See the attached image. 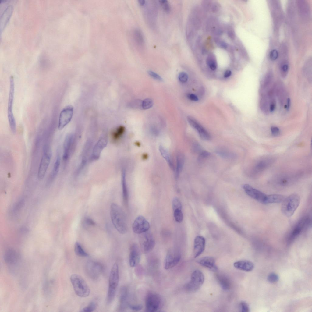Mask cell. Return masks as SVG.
I'll use <instances>...</instances> for the list:
<instances>
[{
  "instance_id": "obj_1",
  "label": "cell",
  "mask_w": 312,
  "mask_h": 312,
  "mask_svg": "<svg viewBox=\"0 0 312 312\" xmlns=\"http://www.w3.org/2000/svg\"><path fill=\"white\" fill-rule=\"evenodd\" d=\"M112 221L117 230L122 234L127 231V220L125 213L121 208L115 203H112L110 208Z\"/></svg>"
},
{
  "instance_id": "obj_2",
  "label": "cell",
  "mask_w": 312,
  "mask_h": 312,
  "mask_svg": "<svg viewBox=\"0 0 312 312\" xmlns=\"http://www.w3.org/2000/svg\"><path fill=\"white\" fill-rule=\"evenodd\" d=\"M70 280L77 296L81 297H86L89 295L90 289L81 276L77 274H73L70 277Z\"/></svg>"
},
{
  "instance_id": "obj_3",
  "label": "cell",
  "mask_w": 312,
  "mask_h": 312,
  "mask_svg": "<svg viewBox=\"0 0 312 312\" xmlns=\"http://www.w3.org/2000/svg\"><path fill=\"white\" fill-rule=\"evenodd\" d=\"M300 202V197L297 194H292L286 197L282 202V213L287 217L291 216L298 208Z\"/></svg>"
},
{
  "instance_id": "obj_4",
  "label": "cell",
  "mask_w": 312,
  "mask_h": 312,
  "mask_svg": "<svg viewBox=\"0 0 312 312\" xmlns=\"http://www.w3.org/2000/svg\"><path fill=\"white\" fill-rule=\"evenodd\" d=\"M119 280V267L117 264L116 263L112 267L109 277L107 296V302L108 303H111L114 300Z\"/></svg>"
},
{
  "instance_id": "obj_5",
  "label": "cell",
  "mask_w": 312,
  "mask_h": 312,
  "mask_svg": "<svg viewBox=\"0 0 312 312\" xmlns=\"http://www.w3.org/2000/svg\"><path fill=\"white\" fill-rule=\"evenodd\" d=\"M14 95V80L13 76H12L10 79V89L8 105V116L11 129L12 133L15 134L16 131V124L13 112Z\"/></svg>"
},
{
  "instance_id": "obj_6",
  "label": "cell",
  "mask_w": 312,
  "mask_h": 312,
  "mask_svg": "<svg viewBox=\"0 0 312 312\" xmlns=\"http://www.w3.org/2000/svg\"><path fill=\"white\" fill-rule=\"evenodd\" d=\"M51 148L48 145L45 146L38 171L37 177L39 180L43 179L46 174L51 161Z\"/></svg>"
},
{
  "instance_id": "obj_7",
  "label": "cell",
  "mask_w": 312,
  "mask_h": 312,
  "mask_svg": "<svg viewBox=\"0 0 312 312\" xmlns=\"http://www.w3.org/2000/svg\"><path fill=\"white\" fill-rule=\"evenodd\" d=\"M204 280V276L202 271L195 270L192 273L190 281L186 285L185 288L189 291L195 292L200 288Z\"/></svg>"
},
{
  "instance_id": "obj_8",
  "label": "cell",
  "mask_w": 312,
  "mask_h": 312,
  "mask_svg": "<svg viewBox=\"0 0 312 312\" xmlns=\"http://www.w3.org/2000/svg\"><path fill=\"white\" fill-rule=\"evenodd\" d=\"M161 304V299L158 294L151 292L147 293L145 299L146 311H157L160 308Z\"/></svg>"
},
{
  "instance_id": "obj_9",
  "label": "cell",
  "mask_w": 312,
  "mask_h": 312,
  "mask_svg": "<svg viewBox=\"0 0 312 312\" xmlns=\"http://www.w3.org/2000/svg\"><path fill=\"white\" fill-rule=\"evenodd\" d=\"M139 243L140 248L144 253H148L154 248L155 240L152 234L148 231L141 234Z\"/></svg>"
},
{
  "instance_id": "obj_10",
  "label": "cell",
  "mask_w": 312,
  "mask_h": 312,
  "mask_svg": "<svg viewBox=\"0 0 312 312\" xmlns=\"http://www.w3.org/2000/svg\"><path fill=\"white\" fill-rule=\"evenodd\" d=\"M6 2V1H2L1 3L0 7H2V13H0V35L9 22L13 10V6L8 5V2Z\"/></svg>"
},
{
  "instance_id": "obj_11",
  "label": "cell",
  "mask_w": 312,
  "mask_h": 312,
  "mask_svg": "<svg viewBox=\"0 0 312 312\" xmlns=\"http://www.w3.org/2000/svg\"><path fill=\"white\" fill-rule=\"evenodd\" d=\"M181 255L180 253L175 249H171L167 253L164 261V268L168 270L171 268L180 261Z\"/></svg>"
},
{
  "instance_id": "obj_12",
  "label": "cell",
  "mask_w": 312,
  "mask_h": 312,
  "mask_svg": "<svg viewBox=\"0 0 312 312\" xmlns=\"http://www.w3.org/2000/svg\"><path fill=\"white\" fill-rule=\"evenodd\" d=\"M103 270L102 265L99 262L90 260L86 265V272L90 277L93 279L98 278Z\"/></svg>"
},
{
  "instance_id": "obj_13",
  "label": "cell",
  "mask_w": 312,
  "mask_h": 312,
  "mask_svg": "<svg viewBox=\"0 0 312 312\" xmlns=\"http://www.w3.org/2000/svg\"><path fill=\"white\" fill-rule=\"evenodd\" d=\"M73 108L70 105L65 107L61 111L59 116L58 128L62 130L70 121L73 114Z\"/></svg>"
},
{
  "instance_id": "obj_14",
  "label": "cell",
  "mask_w": 312,
  "mask_h": 312,
  "mask_svg": "<svg viewBox=\"0 0 312 312\" xmlns=\"http://www.w3.org/2000/svg\"><path fill=\"white\" fill-rule=\"evenodd\" d=\"M150 228L149 222L142 215L137 217L132 225L133 232L138 234H141L148 231Z\"/></svg>"
},
{
  "instance_id": "obj_15",
  "label": "cell",
  "mask_w": 312,
  "mask_h": 312,
  "mask_svg": "<svg viewBox=\"0 0 312 312\" xmlns=\"http://www.w3.org/2000/svg\"><path fill=\"white\" fill-rule=\"evenodd\" d=\"M274 161V158L271 157H266L258 159L253 165L252 174L255 176L261 173L270 166Z\"/></svg>"
},
{
  "instance_id": "obj_16",
  "label": "cell",
  "mask_w": 312,
  "mask_h": 312,
  "mask_svg": "<svg viewBox=\"0 0 312 312\" xmlns=\"http://www.w3.org/2000/svg\"><path fill=\"white\" fill-rule=\"evenodd\" d=\"M242 187L248 196L258 202L264 204L266 196V194L248 184L243 185Z\"/></svg>"
},
{
  "instance_id": "obj_17",
  "label": "cell",
  "mask_w": 312,
  "mask_h": 312,
  "mask_svg": "<svg viewBox=\"0 0 312 312\" xmlns=\"http://www.w3.org/2000/svg\"><path fill=\"white\" fill-rule=\"evenodd\" d=\"M187 120L191 126L197 130L202 140H208L210 139V134L196 120L190 116L187 117Z\"/></svg>"
},
{
  "instance_id": "obj_18",
  "label": "cell",
  "mask_w": 312,
  "mask_h": 312,
  "mask_svg": "<svg viewBox=\"0 0 312 312\" xmlns=\"http://www.w3.org/2000/svg\"><path fill=\"white\" fill-rule=\"evenodd\" d=\"M74 140V135L72 133L67 134L66 136L63 145L62 158L66 161L70 156L73 148Z\"/></svg>"
},
{
  "instance_id": "obj_19",
  "label": "cell",
  "mask_w": 312,
  "mask_h": 312,
  "mask_svg": "<svg viewBox=\"0 0 312 312\" xmlns=\"http://www.w3.org/2000/svg\"><path fill=\"white\" fill-rule=\"evenodd\" d=\"M141 258L140 250L137 245L133 244L130 247L129 255V264L132 267L137 266L140 262Z\"/></svg>"
},
{
  "instance_id": "obj_20",
  "label": "cell",
  "mask_w": 312,
  "mask_h": 312,
  "mask_svg": "<svg viewBox=\"0 0 312 312\" xmlns=\"http://www.w3.org/2000/svg\"><path fill=\"white\" fill-rule=\"evenodd\" d=\"M108 143L107 138L106 136H102L94 146L92 153V158L94 160L98 159L101 151L106 146Z\"/></svg>"
},
{
  "instance_id": "obj_21",
  "label": "cell",
  "mask_w": 312,
  "mask_h": 312,
  "mask_svg": "<svg viewBox=\"0 0 312 312\" xmlns=\"http://www.w3.org/2000/svg\"><path fill=\"white\" fill-rule=\"evenodd\" d=\"M205 246L204 238L200 236H197L194 241L193 254L195 258L199 256L204 252Z\"/></svg>"
},
{
  "instance_id": "obj_22",
  "label": "cell",
  "mask_w": 312,
  "mask_h": 312,
  "mask_svg": "<svg viewBox=\"0 0 312 312\" xmlns=\"http://www.w3.org/2000/svg\"><path fill=\"white\" fill-rule=\"evenodd\" d=\"M197 262L200 265L213 271H216L218 270L215 259L213 257H203L198 259Z\"/></svg>"
},
{
  "instance_id": "obj_23",
  "label": "cell",
  "mask_w": 312,
  "mask_h": 312,
  "mask_svg": "<svg viewBox=\"0 0 312 312\" xmlns=\"http://www.w3.org/2000/svg\"><path fill=\"white\" fill-rule=\"evenodd\" d=\"M307 221L306 218H303L298 222L290 234L288 240L289 243L292 242L299 235Z\"/></svg>"
},
{
  "instance_id": "obj_24",
  "label": "cell",
  "mask_w": 312,
  "mask_h": 312,
  "mask_svg": "<svg viewBox=\"0 0 312 312\" xmlns=\"http://www.w3.org/2000/svg\"><path fill=\"white\" fill-rule=\"evenodd\" d=\"M19 259V255L14 249L9 248L5 252L4 255V259L6 263L10 264L16 263Z\"/></svg>"
},
{
  "instance_id": "obj_25",
  "label": "cell",
  "mask_w": 312,
  "mask_h": 312,
  "mask_svg": "<svg viewBox=\"0 0 312 312\" xmlns=\"http://www.w3.org/2000/svg\"><path fill=\"white\" fill-rule=\"evenodd\" d=\"M234 267L236 268L246 271H250L254 268V265L252 262L248 260H240L235 262Z\"/></svg>"
},
{
  "instance_id": "obj_26",
  "label": "cell",
  "mask_w": 312,
  "mask_h": 312,
  "mask_svg": "<svg viewBox=\"0 0 312 312\" xmlns=\"http://www.w3.org/2000/svg\"><path fill=\"white\" fill-rule=\"evenodd\" d=\"M273 78L272 74L268 73L265 76L262 80L260 89V94L267 93V91L272 83Z\"/></svg>"
},
{
  "instance_id": "obj_27",
  "label": "cell",
  "mask_w": 312,
  "mask_h": 312,
  "mask_svg": "<svg viewBox=\"0 0 312 312\" xmlns=\"http://www.w3.org/2000/svg\"><path fill=\"white\" fill-rule=\"evenodd\" d=\"M128 290L127 288L123 287L121 288L120 292V310H124L126 307H128L129 304L127 301L128 297Z\"/></svg>"
},
{
  "instance_id": "obj_28",
  "label": "cell",
  "mask_w": 312,
  "mask_h": 312,
  "mask_svg": "<svg viewBox=\"0 0 312 312\" xmlns=\"http://www.w3.org/2000/svg\"><path fill=\"white\" fill-rule=\"evenodd\" d=\"M286 197L282 195L273 194L266 195L264 204L282 203Z\"/></svg>"
},
{
  "instance_id": "obj_29",
  "label": "cell",
  "mask_w": 312,
  "mask_h": 312,
  "mask_svg": "<svg viewBox=\"0 0 312 312\" xmlns=\"http://www.w3.org/2000/svg\"><path fill=\"white\" fill-rule=\"evenodd\" d=\"M216 278L219 284L223 290H227L230 289V281L227 276L222 274H217Z\"/></svg>"
},
{
  "instance_id": "obj_30",
  "label": "cell",
  "mask_w": 312,
  "mask_h": 312,
  "mask_svg": "<svg viewBox=\"0 0 312 312\" xmlns=\"http://www.w3.org/2000/svg\"><path fill=\"white\" fill-rule=\"evenodd\" d=\"M125 130V127L122 126H120L113 130L111 133V137L114 142L119 141L123 136Z\"/></svg>"
},
{
  "instance_id": "obj_31",
  "label": "cell",
  "mask_w": 312,
  "mask_h": 312,
  "mask_svg": "<svg viewBox=\"0 0 312 312\" xmlns=\"http://www.w3.org/2000/svg\"><path fill=\"white\" fill-rule=\"evenodd\" d=\"M122 185L123 201L125 204H127L128 201V194L126 178V172L124 169L122 170Z\"/></svg>"
},
{
  "instance_id": "obj_32",
  "label": "cell",
  "mask_w": 312,
  "mask_h": 312,
  "mask_svg": "<svg viewBox=\"0 0 312 312\" xmlns=\"http://www.w3.org/2000/svg\"><path fill=\"white\" fill-rule=\"evenodd\" d=\"M56 159L51 175V179L53 180L57 176L59 171L60 164V157L59 151H58Z\"/></svg>"
},
{
  "instance_id": "obj_33",
  "label": "cell",
  "mask_w": 312,
  "mask_h": 312,
  "mask_svg": "<svg viewBox=\"0 0 312 312\" xmlns=\"http://www.w3.org/2000/svg\"><path fill=\"white\" fill-rule=\"evenodd\" d=\"M276 87V94L277 97H278L279 99V101L281 104H283L285 98V93L284 90L283 86L281 84V83L278 84Z\"/></svg>"
},
{
  "instance_id": "obj_34",
  "label": "cell",
  "mask_w": 312,
  "mask_h": 312,
  "mask_svg": "<svg viewBox=\"0 0 312 312\" xmlns=\"http://www.w3.org/2000/svg\"><path fill=\"white\" fill-rule=\"evenodd\" d=\"M74 251L75 254L80 257H88V254L84 250L81 245L78 242H76L74 246Z\"/></svg>"
},
{
  "instance_id": "obj_35",
  "label": "cell",
  "mask_w": 312,
  "mask_h": 312,
  "mask_svg": "<svg viewBox=\"0 0 312 312\" xmlns=\"http://www.w3.org/2000/svg\"><path fill=\"white\" fill-rule=\"evenodd\" d=\"M133 36L136 43L139 45L142 46L144 44V39L141 31L136 29L133 31Z\"/></svg>"
},
{
  "instance_id": "obj_36",
  "label": "cell",
  "mask_w": 312,
  "mask_h": 312,
  "mask_svg": "<svg viewBox=\"0 0 312 312\" xmlns=\"http://www.w3.org/2000/svg\"><path fill=\"white\" fill-rule=\"evenodd\" d=\"M184 157L181 154H179L177 156L176 173L177 176L179 175L181 170L184 163Z\"/></svg>"
},
{
  "instance_id": "obj_37",
  "label": "cell",
  "mask_w": 312,
  "mask_h": 312,
  "mask_svg": "<svg viewBox=\"0 0 312 312\" xmlns=\"http://www.w3.org/2000/svg\"><path fill=\"white\" fill-rule=\"evenodd\" d=\"M207 63L210 69L212 70H215L217 68V64L215 56L211 55L208 56Z\"/></svg>"
},
{
  "instance_id": "obj_38",
  "label": "cell",
  "mask_w": 312,
  "mask_h": 312,
  "mask_svg": "<svg viewBox=\"0 0 312 312\" xmlns=\"http://www.w3.org/2000/svg\"><path fill=\"white\" fill-rule=\"evenodd\" d=\"M216 152L219 155L225 158H229L233 156L232 154L223 148L221 147L217 149Z\"/></svg>"
},
{
  "instance_id": "obj_39",
  "label": "cell",
  "mask_w": 312,
  "mask_h": 312,
  "mask_svg": "<svg viewBox=\"0 0 312 312\" xmlns=\"http://www.w3.org/2000/svg\"><path fill=\"white\" fill-rule=\"evenodd\" d=\"M289 69L288 63L286 62H283L280 66L281 74L282 77H285L287 74Z\"/></svg>"
},
{
  "instance_id": "obj_40",
  "label": "cell",
  "mask_w": 312,
  "mask_h": 312,
  "mask_svg": "<svg viewBox=\"0 0 312 312\" xmlns=\"http://www.w3.org/2000/svg\"><path fill=\"white\" fill-rule=\"evenodd\" d=\"M153 105L152 100L150 98H147L144 100L141 103V107L144 109H147L151 108Z\"/></svg>"
},
{
  "instance_id": "obj_41",
  "label": "cell",
  "mask_w": 312,
  "mask_h": 312,
  "mask_svg": "<svg viewBox=\"0 0 312 312\" xmlns=\"http://www.w3.org/2000/svg\"><path fill=\"white\" fill-rule=\"evenodd\" d=\"M173 211L174 216L175 220L178 222H181L183 220V217L182 209H176Z\"/></svg>"
},
{
  "instance_id": "obj_42",
  "label": "cell",
  "mask_w": 312,
  "mask_h": 312,
  "mask_svg": "<svg viewBox=\"0 0 312 312\" xmlns=\"http://www.w3.org/2000/svg\"><path fill=\"white\" fill-rule=\"evenodd\" d=\"M97 304L95 302H92L88 305L83 309V311L85 312L93 311L96 308Z\"/></svg>"
},
{
  "instance_id": "obj_43",
  "label": "cell",
  "mask_w": 312,
  "mask_h": 312,
  "mask_svg": "<svg viewBox=\"0 0 312 312\" xmlns=\"http://www.w3.org/2000/svg\"><path fill=\"white\" fill-rule=\"evenodd\" d=\"M160 149L162 156L166 159L168 162V163L170 166L172 168L173 167L172 163L170 159V156L169 155L168 153L164 149L161 147Z\"/></svg>"
},
{
  "instance_id": "obj_44",
  "label": "cell",
  "mask_w": 312,
  "mask_h": 312,
  "mask_svg": "<svg viewBox=\"0 0 312 312\" xmlns=\"http://www.w3.org/2000/svg\"><path fill=\"white\" fill-rule=\"evenodd\" d=\"M172 207L173 211L176 209H182V205L181 202L177 197H175L173 199Z\"/></svg>"
},
{
  "instance_id": "obj_45",
  "label": "cell",
  "mask_w": 312,
  "mask_h": 312,
  "mask_svg": "<svg viewBox=\"0 0 312 312\" xmlns=\"http://www.w3.org/2000/svg\"><path fill=\"white\" fill-rule=\"evenodd\" d=\"M279 279L278 275L276 273H272L270 274L268 276L267 279L268 281L271 283H275L277 282Z\"/></svg>"
},
{
  "instance_id": "obj_46",
  "label": "cell",
  "mask_w": 312,
  "mask_h": 312,
  "mask_svg": "<svg viewBox=\"0 0 312 312\" xmlns=\"http://www.w3.org/2000/svg\"><path fill=\"white\" fill-rule=\"evenodd\" d=\"M159 2L164 10L167 12H169L170 7L168 2L165 0H160Z\"/></svg>"
},
{
  "instance_id": "obj_47",
  "label": "cell",
  "mask_w": 312,
  "mask_h": 312,
  "mask_svg": "<svg viewBox=\"0 0 312 312\" xmlns=\"http://www.w3.org/2000/svg\"><path fill=\"white\" fill-rule=\"evenodd\" d=\"M239 309L242 312H248L249 311V307L247 304L244 301L241 302L239 305Z\"/></svg>"
},
{
  "instance_id": "obj_48",
  "label": "cell",
  "mask_w": 312,
  "mask_h": 312,
  "mask_svg": "<svg viewBox=\"0 0 312 312\" xmlns=\"http://www.w3.org/2000/svg\"><path fill=\"white\" fill-rule=\"evenodd\" d=\"M178 78L181 82L185 83L188 80V75L186 73L184 72H181L179 74Z\"/></svg>"
},
{
  "instance_id": "obj_49",
  "label": "cell",
  "mask_w": 312,
  "mask_h": 312,
  "mask_svg": "<svg viewBox=\"0 0 312 312\" xmlns=\"http://www.w3.org/2000/svg\"><path fill=\"white\" fill-rule=\"evenodd\" d=\"M148 74L154 79L160 81H163V79L157 73L152 71L149 70L148 72Z\"/></svg>"
},
{
  "instance_id": "obj_50",
  "label": "cell",
  "mask_w": 312,
  "mask_h": 312,
  "mask_svg": "<svg viewBox=\"0 0 312 312\" xmlns=\"http://www.w3.org/2000/svg\"><path fill=\"white\" fill-rule=\"evenodd\" d=\"M83 224L84 226L88 227L94 226L95 225V223L92 219L89 218H86L84 219Z\"/></svg>"
},
{
  "instance_id": "obj_51",
  "label": "cell",
  "mask_w": 312,
  "mask_h": 312,
  "mask_svg": "<svg viewBox=\"0 0 312 312\" xmlns=\"http://www.w3.org/2000/svg\"><path fill=\"white\" fill-rule=\"evenodd\" d=\"M210 155V153L206 151H202L200 152L199 155L198 160L199 161L202 160L208 157Z\"/></svg>"
},
{
  "instance_id": "obj_52",
  "label": "cell",
  "mask_w": 312,
  "mask_h": 312,
  "mask_svg": "<svg viewBox=\"0 0 312 312\" xmlns=\"http://www.w3.org/2000/svg\"><path fill=\"white\" fill-rule=\"evenodd\" d=\"M278 56V52L277 50L275 49H274L271 50L269 54V57L270 59L272 60H276Z\"/></svg>"
},
{
  "instance_id": "obj_53",
  "label": "cell",
  "mask_w": 312,
  "mask_h": 312,
  "mask_svg": "<svg viewBox=\"0 0 312 312\" xmlns=\"http://www.w3.org/2000/svg\"><path fill=\"white\" fill-rule=\"evenodd\" d=\"M271 131L272 135L275 136H278L280 133L279 129L276 126H271Z\"/></svg>"
},
{
  "instance_id": "obj_54",
  "label": "cell",
  "mask_w": 312,
  "mask_h": 312,
  "mask_svg": "<svg viewBox=\"0 0 312 312\" xmlns=\"http://www.w3.org/2000/svg\"><path fill=\"white\" fill-rule=\"evenodd\" d=\"M128 307L133 310L138 311L142 309L143 306L140 304L132 305L129 304Z\"/></svg>"
},
{
  "instance_id": "obj_55",
  "label": "cell",
  "mask_w": 312,
  "mask_h": 312,
  "mask_svg": "<svg viewBox=\"0 0 312 312\" xmlns=\"http://www.w3.org/2000/svg\"><path fill=\"white\" fill-rule=\"evenodd\" d=\"M187 96L192 101H197L198 100L197 96L193 94H188Z\"/></svg>"
},
{
  "instance_id": "obj_56",
  "label": "cell",
  "mask_w": 312,
  "mask_h": 312,
  "mask_svg": "<svg viewBox=\"0 0 312 312\" xmlns=\"http://www.w3.org/2000/svg\"><path fill=\"white\" fill-rule=\"evenodd\" d=\"M290 103L291 101L290 99L289 98H288L286 100V104L285 106V108L287 110H288L289 108L290 105Z\"/></svg>"
},
{
  "instance_id": "obj_57",
  "label": "cell",
  "mask_w": 312,
  "mask_h": 312,
  "mask_svg": "<svg viewBox=\"0 0 312 312\" xmlns=\"http://www.w3.org/2000/svg\"><path fill=\"white\" fill-rule=\"evenodd\" d=\"M231 72L229 70H226L224 74V77L225 78H227L230 76L231 74Z\"/></svg>"
},
{
  "instance_id": "obj_58",
  "label": "cell",
  "mask_w": 312,
  "mask_h": 312,
  "mask_svg": "<svg viewBox=\"0 0 312 312\" xmlns=\"http://www.w3.org/2000/svg\"><path fill=\"white\" fill-rule=\"evenodd\" d=\"M220 46L223 48H226L227 47V44L224 42H222L220 44Z\"/></svg>"
},
{
  "instance_id": "obj_59",
  "label": "cell",
  "mask_w": 312,
  "mask_h": 312,
  "mask_svg": "<svg viewBox=\"0 0 312 312\" xmlns=\"http://www.w3.org/2000/svg\"><path fill=\"white\" fill-rule=\"evenodd\" d=\"M139 4L141 6L144 5L145 4V1L144 0H139L138 1Z\"/></svg>"
},
{
  "instance_id": "obj_60",
  "label": "cell",
  "mask_w": 312,
  "mask_h": 312,
  "mask_svg": "<svg viewBox=\"0 0 312 312\" xmlns=\"http://www.w3.org/2000/svg\"><path fill=\"white\" fill-rule=\"evenodd\" d=\"M143 156V158H144V159H146L147 158L148 156L146 154H144Z\"/></svg>"
}]
</instances>
